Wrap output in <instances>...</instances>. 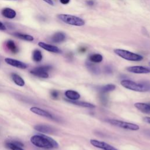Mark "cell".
<instances>
[{
    "label": "cell",
    "instance_id": "6da1fadb",
    "mask_svg": "<svg viewBox=\"0 0 150 150\" xmlns=\"http://www.w3.org/2000/svg\"><path fill=\"white\" fill-rule=\"evenodd\" d=\"M30 141L33 145L39 148L52 149L59 147L58 143L54 139L43 134L33 135L31 137Z\"/></svg>",
    "mask_w": 150,
    "mask_h": 150
},
{
    "label": "cell",
    "instance_id": "7a4b0ae2",
    "mask_svg": "<svg viewBox=\"0 0 150 150\" xmlns=\"http://www.w3.org/2000/svg\"><path fill=\"white\" fill-rule=\"evenodd\" d=\"M121 85L125 88L137 92H146L150 91V83L148 82L137 83L130 80H123Z\"/></svg>",
    "mask_w": 150,
    "mask_h": 150
},
{
    "label": "cell",
    "instance_id": "3957f363",
    "mask_svg": "<svg viewBox=\"0 0 150 150\" xmlns=\"http://www.w3.org/2000/svg\"><path fill=\"white\" fill-rule=\"evenodd\" d=\"M57 17L60 21L68 25L76 26H82L85 25V21L83 19L76 16L61 13L57 15Z\"/></svg>",
    "mask_w": 150,
    "mask_h": 150
},
{
    "label": "cell",
    "instance_id": "277c9868",
    "mask_svg": "<svg viewBox=\"0 0 150 150\" xmlns=\"http://www.w3.org/2000/svg\"><path fill=\"white\" fill-rule=\"evenodd\" d=\"M114 53L120 56V57L124 59L127 60L133 61V62H139L143 60V56L137 54L130 51L121 49H115L114 50Z\"/></svg>",
    "mask_w": 150,
    "mask_h": 150
},
{
    "label": "cell",
    "instance_id": "5b68a950",
    "mask_svg": "<svg viewBox=\"0 0 150 150\" xmlns=\"http://www.w3.org/2000/svg\"><path fill=\"white\" fill-rule=\"evenodd\" d=\"M106 121L112 125H114L120 128H122L125 129H129L131 131H137L139 129V127L138 125L131 123V122H128L122 121L118 120H114V119H109V120H107Z\"/></svg>",
    "mask_w": 150,
    "mask_h": 150
},
{
    "label": "cell",
    "instance_id": "8992f818",
    "mask_svg": "<svg viewBox=\"0 0 150 150\" xmlns=\"http://www.w3.org/2000/svg\"><path fill=\"white\" fill-rule=\"evenodd\" d=\"M52 69L50 66H42L35 67L30 70V73L35 76L46 79L49 77L48 71Z\"/></svg>",
    "mask_w": 150,
    "mask_h": 150
},
{
    "label": "cell",
    "instance_id": "52a82bcc",
    "mask_svg": "<svg viewBox=\"0 0 150 150\" xmlns=\"http://www.w3.org/2000/svg\"><path fill=\"white\" fill-rule=\"evenodd\" d=\"M90 142L93 146L103 150H118L112 145L104 141H100L96 139H91Z\"/></svg>",
    "mask_w": 150,
    "mask_h": 150
},
{
    "label": "cell",
    "instance_id": "ba28073f",
    "mask_svg": "<svg viewBox=\"0 0 150 150\" xmlns=\"http://www.w3.org/2000/svg\"><path fill=\"white\" fill-rule=\"evenodd\" d=\"M127 70L129 72L135 74H147L150 73V68L141 66H134L127 67Z\"/></svg>",
    "mask_w": 150,
    "mask_h": 150
},
{
    "label": "cell",
    "instance_id": "9c48e42d",
    "mask_svg": "<svg viewBox=\"0 0 150 150\" xmlns=\"http://www.w3.org/2000/svg\"><path fill=\"white\" fill-rule=\"evenodd\" d=\"M5 62L8 64H9L12 66L19 68V69H25L27 67V64L21 61L16 60V59H13L12 58H5Z\"/></svg>",
    "mask_w": 150,
    "mask_h": 150
},
{
    "label": "cell",
    "instance_id": "30bf717a",
    "mask_svg": "<svg viewBox=\"0 0 150 150\" xmlns=\"http://www.w3.org/2000/svg\"><path fill=\"white\" fill-rule=\"evenodd\" d=\"M30 110L31 112H32L34 114H36L37 115H39L40 116H42V117H45L50 119H54V117H53V115L50 114V112H49L47 111H45L42 108H40L39 107H32L30 108Z\"/></svg>",
    "mask_w": 150,
    "mask_h": 150
},
{
    "label": "cell",
    "instance_id": "8fae6325",
    "mask_svg": "<svg viewBox=\"0 0 150 150\" xmlns=\"http://www.w3.org/2000/svg\"><path fill=\"white\" fill-rule=\"evenodd\" d=\"M38 45L42 49H43L48 52H50L55 53H62V50L56 46L47 44V43H46L45 42H39L38 43Z\"/></svg>",
    "mask_w": 150,
    "mask_h": 150
},
{
    "label": "cell",
    "instance_id": "7c38bea8",
    "mask_svg": "<svg viewBox=\"0 0 150 150\" xmlns=\"http://www.w3.org/2000/svg\"><path fill=\"white\" fill-rule=\"evenodd\" d=\"M34 129L44 134H52L54 132V128L48 125L45 124H37L34 126Z\"/></svg>",
    "mask_w": 150,
    "mask_h": 150
},
{
    "label": "cell",
    "instance_id": "4fadbf2b",
    "mask_svg": "<svg viewBox=\"0 0 150 150\" xmlns=\"http://www.w3.org/2000/svg\"><path fill=\"white\" fill-rule=\"evenodd\" d=\"M1 14L8 19H13L16 16V11L10 8H5L1 11Z\"/></svg>",
    "mask_w": 150,
    "mask_h": 150
},
{
    "label": "cell",
    "instance_id": "5bb4252c",
    "mask_svg": "<svg viewBox=\"0 0 150 150\" xmlns=\"http://www.w3.org/2000/svg\"><path fill=\"white\" fill-rule=\"evenodd\" d=\"M66 39V35L63 32H56L50 38V40L53 43H61L65 40Z\"/></svg>",
    "mask_w": 150,
    "mask_h": 150
},
{
    "label": "cell",
    "instance_id": "9a60e30c",
    "mask_svg": "<svg viewBox=\"0 0 150 150\" xmlns=\"http://www.w3.org/2000/svg\"><path fill=\"white\" fill-rule=\"evenodd\" d=\"M23 146L24 145L22 142L17 141L6 143V146L11 150H24L22 148Z\"/></svg>",
    "mask_w": 150,
    "mask_h": 150
},
{
    "label": "cell",
    "instance_id": "2e32d148",
    "mask_svg": "<svg viewBox=\"0 0 150 150\" xmlns=\"http://www.w3.org/2000/svg\"><path fill=\"white\" fill-rule=\"evenodd\" d=\"M135 107L145 114H150V104L142 103H136L134 104Z\"/></svg>",
    "mask_w": 150,
    "mask_h": 150
},
{
    "label": "cell",
    "instance_id": "e0dca14e",
    "mask_svg": "<svg viewBox=\"0 0 150 150\" xmlns=\"http://www.w3.org/2000/svg\"><path fill=\"white\" fill-rule=\"evenodd\" d=\"M86 66L88 70L94 74H98L100 73L101 70L99 67L94 64V63L91 62L90 61H87L86 63Z\"/></svg>",
    "mask_w": 150,
    "mask_h": 150
},
{
    "label": "cell",
    "instance_id": "ac0fdd59",
    "mask_svg": "<svg viewBox=\"0 0 150 150\" xmlns=\"http://www.w3.org/2000/svg\"><path fill=\"white\" fill-rule=\"evenodd\" d=\"M64 95L70 100H78L80 98V94L77 91L71 90L66 91Z\"/></svg>",
    "mask_w": 150,
    "mask_h": 150
},
{
    "label": "cell",
    "instance_id": "d6986e66",
    "mask_svg": "<svg viewBox=\"0 0 150 150\" xmlns=\"http://www.w3.org/2000/svg\"><path fill=\"white\" fill-rule=\"evenodd\" d=\"M66 101L70 103H71L73 104H74L76 105H78L80 107H85V108H95L96 106L91 103L84 102V101H78V100H66Z\"/></svg>",
    "mask_w": 150,
    "mask_h": 150
},
{
    "label": "cell",
    "instance_id": "ffe728a7",
    "mask_svg": "<svg viewBox=\"0 0 150 150\" xmlns=\"http://www.w3.org/2000/svg\"><path fill=\"white\" fill-rule=\"evenodd\" d=\"M11 77L14 81V83L21 87H22L25 85V81L18 74L16 73H12L11 74Z\"/></svg>",
    "mask_w": 150,
    "mask_h": 150
},
{
    "label": "cell",
    "instance_id": "44dd1931",
    "mask_svg": "<svg viewBox=\"0 0 150 150\" xmlns=\"http://www.w3.org/2000/svg\"><path fill=\"white\" fill-rule=\"evenodd\" d=\"M6 47L13 53H16L19 51V49L12 40H8L6 42Z\"/></svg>",
    "mask_w": 150,
    "mask_h": 150
},
{
    "label": "cell",
    "instance_id": "7402d4cb",
    "mask_svg": "<svg viewBox=\"0 0 150 150\" xmlns=\"http://www.w3.org/2000/svg\"><path fill=\"white\" fill-rule=\"evenodd\" d=\"M13 36H16L18 38H19L21 39L26 40V41H33L34 40V38L29 35L28 34H23L22 33H19V32H15L13 34Z\"/></svg>",
    "mask_w": 150,
    "mask_h": 150
},
{
    "label": "cell",
    "instance_id": "603a6c76",
    "mask_svg": "<svg viewBox=\"0 0 150 150\" xmlns=\"http://www.w3.org/2000/svg\"><path fill=\"white\" fill-rule=\"evenodd\" d=\"M116 88V86L114 84H108L103 86H101L100 88H99V91L103 93H106L110 91H112L113 90H114Z\"/></svg>",
    "mask_w": 150,
    "mask_h": 150
},
{
    "label": "cell",
    "instance_id": "cb8c5ba5",
    "mask_svg": "<svg viewBox=\"0 0 150 150\" xmlns=\"http://www.w3.org/2000/svg\"><path fill=\"white\" fill-rule=\"evenodd\" d=\"M103 57L101 54L98 53H96L91 54L89 56V61L94 63H98L103 61Z\"/></svg>",
    "mask_w": 150,
    "mask_h": 150
},
{
    "label": "cell",
    "instance_id": "d4e9b609",
    "mask_svg": "<svg viewBox=\"0 0 150 150\" xmlns=\"http://www.w3.org/2000/svg\"><path fill=\"white\" fill-rule=\"evenodd\" d=\"M32 59L35 62H39L43 59V56L40 50L36 49L32 53Z\"/></svg>",
    "mask_w": 150,
    "mask_h": 150
},
{
    "label": "cell",
    "instance_id": "484cf974",
    "mask_svg": "<svg viewBox=\"0 0 150 150\" xmlns=\"http://www.w3.org/2000/svg\"><path fill=\"white\" fill-rule=\"evenodd\" d=\"M104 71L107 74H110L112 72V68L110 66H107L104 67Z\"/></svg>",
    "mask_w": 150,
    "mask_h": 150
},
{
    "label": "cell",
    "instance_id": "4316f807",
    "mask_svg": "<svg viewBox=\"0 0 150 150\" xmlns=\"http://www.w3.org/2000/svg\"><path fill=\"white\" fill-rule=\"evenodd\" d=\"M51 96L53 98H56L58 97L59 96V92L56 90H53L51 91Z\"/></svg>",
    "mask_w": 150,
    "mask_h": 150
},
{
    "label": "cell",
    "instance_id": "83f0119b",
    "mask_svg": "<svg viewBox=\"0 0 150 150\" xmlns=\"http://www.w3.org/2000/svg\"><path fill=\"white\" fill-rule=\"evenodd\" d=\"M143 121L148 124H150V117H144L142 118Z\"/></svg>",
    "mask_w": 150,
    "mask_h": 150
},
{
    "label": "cell",
    "instance_id": "f1b7e54d",
    "mask_svg": "<svg viewBox=\"0 0 150 150\" xmlns=\"http://www.w3.org/2000/svg\"><path fill=\"white\" fill-rule=\"evenodd\" d=\"M6 29V28L5 25L2 22L0 21V30H4Z\"/></svg>",
    "mask_w": 150,
    "mask_h": 150
},
{
    "label": "cell",
    "instance_id": "f546056e",
    "mask_svg": "<svg viewBox=\"0 0 150 150\" xmlns=\"http://www.w3.org/2000/svg\"><path fill=\"white\" fill-rule=\"evenodd\" d=\"M86 4L88 6H93L94 4V1L93 0H87L86 1Z\"/></svg>",
    "mask_w": 150,
    "mask_h": 150
},
{
    "label": "cell",
    "instance_id": "4dcf8cb0",
    "mask_svg": "<svg viewBox=\"0 0 150 150\" xmlns=\"http://www.w3.org/2000/svg\"><path fill=\"white\" fill-rule=\"evenodd\" d=\"M70 0H60V2L61 4L63 5H66L70 2Z\"/></svg>",
    "mask_w": 150,
    "mask_h": 150
},
{
    "label": "cell",
    "instance_id": "1f68e13d",
    "mask_svg": "<svg viewBox=\"0 0 150 150\" xmlns=\"http://www.w3.org/2000/svg\"><path fill=\"white\" fill-rule=\"evenodd\" d=\"M43 1H45V2H46L47 4H48L50 5H53L54 3L53 2L52 0H43Z\"/></svg>",
    "mask_w": 150,
    "mask_h": 150
},
{
    "label": "cell",
    "instance_id": "d6a6232c",
    "mask_svg": "<svg viewBox=\"0 0 150 150\" xmlns=\"http://www.w3.org/2000/svg\"><path fill=\"white\" fill-rule=\"evenodd\" d=\"M85 50H86V49H85V48H81V50H80V52H84Z\"/></svg>",
    "mask_w": 150,
    "mask_h": 150
},
{
    "label": "cell",
    "instance_id": "836d02e7",
    "mask_svg": "<svg viewBox=\"0 0 150 150\" xmlns=\"http://www.w3.org/2000/svg\"><path fill=\"white\" fill-rule=\"evenodd\" d=\"M149 65H150V62H149Z\"/></svg>",
    "mask_w": 150,
    "mask_h": 150
}]
</instances>
